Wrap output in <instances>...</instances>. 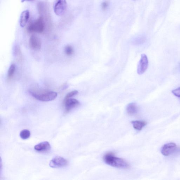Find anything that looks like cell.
Masks as SVG:
<instances>
[{"label":"cell","instance_id":"1","mask_svg":"<svg viewBox=\"0 0 180 180\" xmlns=\"http://www.w3.org/2000/svg\"><path fill=\"white\" fill-rule=\"evenodd\" d=\"M103 159L106 164L116 168L127 169L129 167V164L125 160L115 157L112 152L106 154Z\"/></svg>","mask_w":180,"mask_h":180},{"label":"cell","instance_id":"2","mask_svg":"<svg viewBox=\"0 0 180 180\" xmlns=\"http://www.w3.org/2000/svg\"><path fill=\"white\" fill-rule=\"evenodd\" d=\"M31 94L36 99L43 102L53 101L55 100L58 96V94L53 91L40 93L31 92Z\"/></svg>","mask_w":180,"mask_h":180},{"label":"cell","instance_id":"3","mask_svg":"<svg viewBox=\"0 0 180 180\" xmlns=\"http://www.w3.org/2000/svg\"><path fill=\"white\" fill-rule=\"evenodd\" d=\"M45 28V23L42 17H40L35 21L30 24L27 30L29 33H42L44 31Z\"/></svg>","mask_w":180,"mask_h":180},{"label":"cell","instance_id":"4","mask_svg":"<svg viewBox=\"0 0 180 180\" xmlns=\"http://www.w3.org/2000/svg\"><path fill=\"white\" fill-rule=\"evenodd\" d=\"M66 0H56L54 6V12L58 16H62L66 11Z\"/></svg>","mask_w":180,"mask_h":180},{"label":"cell","instance_id":"5","mask_svg":"<svg viewBox=\"0 0 180 180\" xmlns=\"http://www.w3.org/2000/svg\"><path fill=\"white\" fill-rule=\"evenodd\" d=\"M68 161L64 158L56 156L52 159L49 163V166L52 168H57L67 166Z\"/></svg>","mask_w":180,"mask_h":180},{"label":"cell","instance_id":"6","mask_svg":"<svg viewBox=\"0 0 180 180\" xmlns=\"http://www.w3.org/2000/svg\"><path fill=\"white\" fill-rule=\"evenodd\" d=\"M148 63L147 56L145 54H142L137 68V73L139 75H142L146 71L148 66Z\"/></svg>","mask_w":180,"mask_h":180},{"label":"cell","instance_id":"7","mask_svg":"<svg viewBox=\"0 0 180 180\" xmlns=\"http://www.w3.org/2000/svg\"><path fill=\"white\" fill-rule=\"evenodd\" d=\"M176 149V145L174 143L170 142L165 144L162 148L161 151L164 156H167L174 153Z\"/></svg>","mask_w":180,"mask_h":180},{"label":"cell","instance_id":"8","mask_svg":"<svg viewBox=\"0 0 180 180\" xmlns=\"http://www.w3.org/2000/svg\"><path fill=\"white\" fill-rule=\"evenodd\" d=\"M64 103L66 113L70 112L73 108L78 106L80 105V102L78 100L72 98H68L64 101Z\"/></svg>","mask_w":180,"mask_h":180},{"label":"cell","instance_id":"9","mask_svg":"<svg viewBox=\"0 0 180 180\" xmlns=\"http://www.w3.org/2000/svg\"><path fill=\"white\" fill-rule=\"evenodd\" d=\"M29 46L30 48L35 50H39L41 48L42 42L38 37L32 35L29 39Z\"/></svg>","mask_w":180,"mask_h":180},{"label":"cell","instance_id":"10","mask_svg":"<svg viewBox=\"0 0 180 180\" xmlns=\"http://www.w3.org/2000/svg\"><path fill=\"white\" fill-rule=\"evenodd\" d=\"M51 148L50 143L48 142H44L36 145L34 147V149L36 151L40 152H45L49 151Z\"/></svg>","mask_w":180,"mask_h":180},{"label":"cell","instance_id":"11","mask_svg":"<svg viewBox=\"0 0 180 180\" xmlns=\"http://www.w3.org/2000/svg\"><path fill=\"white\" fill-rule=\"evenodd\" d=\"M30 17V13L28 10L24 11L22 12L20 18V24L22 27H24L26 25Z\"/></svg>","mask_w":180,"mask_h":180},{"label":"cell","instance_id":"12","mask_svg":"<svg viewBox=\"0 0 180 180\" xmlns=\"http://www.w3.org/2000/svg\"><path fill=\"white\" fill-rule=\"evenodd\" d=\"M126 110L128 114L130 115H134L138 112V107L135 103H131L128 105Z\"/></svg>","mask_w":180,"mask_h":180},{"label":"cell","instance_id":"13","mask_svg":"<svg viewBox=\"0 0 180 180\" xmlns=\"http://www.w3.org/2000/svg\"><path fill=\"white\" fill-rule=\"evenodd\" d=\"M131 123L134 129L138 130H141L147 124L146 122L143 121H133Z\"/></svg>","mask_w":180,"mask_h":180},{"label":"cell","instance_id":"14","mask_svg":"<svg viewBox=\"0 0 180 180\" xmlns=\"http://www.w3.org/2000/svg\"><path fill=\"white\" fill-rule=\"evenodd\" d=\"M16 70V65L14 64H12L10 66L7 72V78L10 80L13 77L15 71Z\"/></svg>","mask_w":180,"mask_h":180},{"label":"cell","instance_id":"15","mask_svg":"<svg viewBox=\"0 0 180 180\" xmlns=\"http://www.w3.org/2000/svg\"><path fill=\"white\" fill-rule=\"evenodd\" d=\"M30 132L28 130H22L20 134V136L22 139L26 140L29 138L30 136Z\"/></svg>","mask_w":180,"mask_h":180},{"label":"cell","instance_id":"16","mask_svg":"<svg viewBox=\"0 0 180 180\" xmlns=\"http://www.w3.org/2000/svg\"><path fill=\"white\" fill-rule=\"evenodd\" d=\"M65 52L66 55L68 56L72 55L74 53V49L72 46L68 45L65 48Z\"/></svg>","mask_w":180,"mask_h":180},{"label":"cell","instance_id":"17","mask_svg":"<svg viewBox=\"0 0 180 180\" xmlns=\"http://www.w3.org/2000/svg\"><path fill=\"white\" fill-rule=\"evenodd\" d=\"M78 93V92L77 90H74L72 91V92L68 93L66 96L65 99H64V101L67 100L68 99V98H70L71 97H74V96L77 95Z\"/></svg>","mask_w":180,"mask_h":180},{"label":"cell","instance_id":"18","mask_svg":"<svg viewBox=\"0 0 180 180\" xmlns=\"http://www.w3.org/2000/svg\"><path fill=\"white\" fill-rule=\"evenodd\" d=\"M172 93L176 97L180 98V87L172 90Z\"/></svg>","mask_w":180,"mask_h":180},{"label":"cell","instance_id":"19","mask_svg":"<svg viewBox=\"0 0 180 180\" xmlns=\"http://www.w3.org/2000/svg\"><path fill=\"white\" fill-rule=\"evenodd\" d=\"M108 2L107 1H105L103 2L102 4V8L103 10H106L108 6Z\"/></svg>","mask_w":180,"mask_h":180},{"label":"cell","instance_id":"20","mask_svg":"<svg viewBox=\"0 0 180 180\" xmlns=\"http://www.w3.org/2000/svg\"><path fill=\"white\" fill-rule=\"evenodd\" d=\"M35 1V0H22V2H23L25 1Z\"/></svg>","mask_w":180,"mask_h":180},{"label":"cell","instance_id":"21","mask_svg":"<svg viewBox=\"0 0 180 180\" xmlns=\"http://www.w3.org/2000/svg\"><path fill=\"white\" fill-rule=\"evenodd\" d=\"M179 70H180V65H179Z\"/></svg>","mask_w":180,"mask_h":180}]
</instances>
